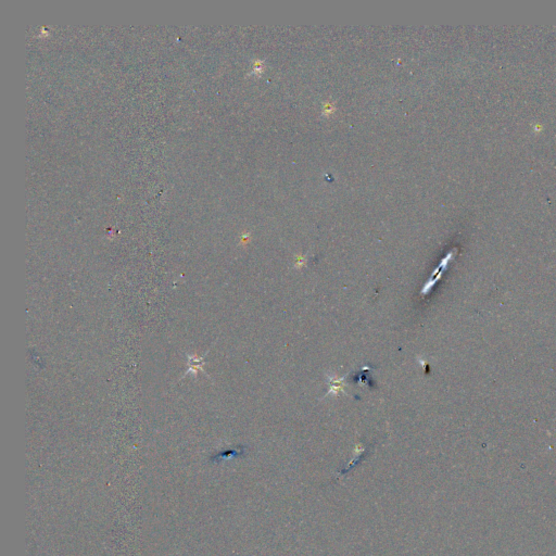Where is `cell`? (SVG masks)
<instances>
[{"label":"cell","mask_w":556,"mask_h":556,"mask_svg":"<svg viewBox=\"0 0 556 556\" xmlns=\"http://www.w3.org/2000/svg\"><path fill=\"white\" fill-rule=\"evenodd\" d=\"M331 381V384H330V392L333 393H338L339 391H342V379H336L335 377H333L330 379Z\"/></svg>","instance_id":"cell-1"}]
</instances>
